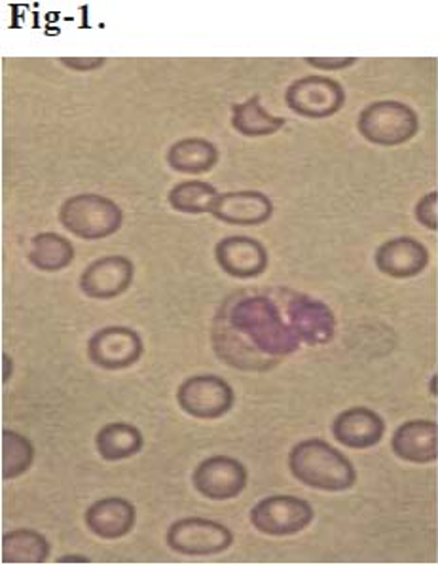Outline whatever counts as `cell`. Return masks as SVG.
Wrapping results in <instances>:
<instances>
[{
	"instance_id": "cell-1",
	"label": "cell",
	"mask_w": 438,
	"mask_h": 565,
	"mask_svg": "<svg viewBox=\"0 0 438 565\" xmlns=\"http://www.w3.org/2000/svg\"><path fill=\"white\" fill-rule=\"evenodd\" d=\"M228 323L266 358H285L298 350L300 340L268 297L237 300L229 308Z\"/></svg>"
},
{
	"instance_id": "cell-2",
	"label": "cell",
	"mask_w": 438,
	"mask_h": 565,
	"mask_svg": "<svg viewBox=\"0 0 438 565\" xmlns=\"http://www.w3.org/2000/svg\"><path fill=\"white\" fill-rule=\"evenodd\" d=\"M290 475L319 491H348L357 482V471L342 451L321 438L298 443L289 454Z\"/></svg>"
},
{
	"instance_id": "cell-3",
	"label": "cell",
	"mask_w": 438,
	"mask_h": 565,
	"mask_svg": "<svg viewBox=\"0 0 438 565\" xmlns=\"http://www.w3.org/2000/svg\"><path fill=\"white\" fill-rule=\"evenodd\" d=\"M60 223L75 237L86 242H99L115 236L121 228L124 213L105 195L84 192L63 202L60 207Z\"/></svg>"
},
{
	"instance_id": "cell-4",
	"label": "cell",
	"mask_w": 438,
	"mask_h": 565,
	"mask_svg": "<svg viewBox=\"0 0 438 565\" xmlns=\"http://www.w3.org/2000/svg\"><path fill=\"white\" fill-rule=\"evenodd\" d=\"M357 129L363 139L376 147H398L418 134L419 118L405 103L384 99L363 108Z\"/></svg>"
},
{
	"instance_id": "cell-5",
	"label": "cell",
	"mask_w": 438,
	"mask_h": 565,
	"mask_svg": "<svg viewBox=\"0 0 438 565\" xmlns=\"http://www.w3.org/2000/svg\"><path fill=\"white\" fill-rule=\"evenodd\" d=\"M165 543L181 556H216L228 551L234 533L216 520L189 516L169 525Z\"/></svg>"
},
{
	"instance_id": "cell-6",
	"label": "cell",
	"mask_w": 438,
	"mask_h": 565,
	"mask_svg": "<svg viewBox=\"0 0 438 565\" xmlns=\"http://www.w3.org/2000/svg\"><path fill=\"white\" fill-rule=\"evenodd\" d=\"M316 519L313 507L295 495H270L250 509V524L271 537H289L303 532Z\"/></svg>"
},
{
	"instance_id": "cell-7",
	"label": "cell",
	"mask_w": 438,
	"mask_h": 565,
	"mask_svg": "<svg viewBox=\"0 0 438 565\" xmlns=\"http://www.w3.org/2000/svg\"><path fill=\"white\" fill-rule=\"evenodd\" d=\"M285 103L295 115L310 120H323L344 107L345 92L340 82L329 76H303L287 88Z\"/></svg>"
},
{
	"instance_id": "cell-8",
	"label": "cell",
	"mask_w": 438,
	"mask_h": 565,
	"mask_svg": "<svg viewBox=\"0 0 438 565\" xmlns=\"http://www.w3.org/2000/svg\"><path fill=\"white\" fill-rule=\"evenodd\" d=\"M236 395L232 385L215 374H197L186 377L177 390V403L181 411L196 419H218L234 406Z\"/></svg>"
},
{
	"instance_id": "cell-9",
	"label": "cell",
	"mask_w": 438,
	"mask_h": 565,
	"mask_svg": "<svg viewBox=\"0 0 438 565\" xmlns=\"http://www.w3.org/2000/svg\"><path fill=\"white\" fill-rule=\"evenodd\" d=\"M142 338L129 327H105L89 338L88 358L103 371H124L142 358Z\"/></svg>"
},
{
	"instance_id": "cell-10",
	"label": "cell",
	"mask_w": 438,
	"mask_h": 565,
	"mask_svg": "<svg viewBox=\"0 0 438 565\" xmlns=\"http://www.w3.org/2000/svg\"><path fill=\"white\" fill-rule=\"evenodd\" d=\"M249 475L242 461L228 456H211L197 465L192 475V484L197 493L211 501H229L242 495L247 488Z\"/></svg>"
},
{
	"instance_id": "cell-11",
	"label": "cell",
	"mask_w": 438,
	"mask_h": 565,
	"mask_svg": "<svg viewBox=\"0 0 438 565\" xmlns=\"http://www.w3.org/2000/svg\"><path fill=\"white\" fill-rule=\"evenodd\" d=\"M133 277L136 266L128 256H103L82 271L81 290L94 300H113L129 289Z\"/></svg>"
},
{
	"instance_id": "cell-12",
	"label": "cell",
	"mask_w": 438,
	"mask_h": 565,
	"mask_svg": "<svg viewBox=\"0 0 438 565\" xmlns=\"http://www.w3.org/2000/svg\"><path fill=\"white\" fill-rule=\"evenodd\" d=\"M216 264L236 279H255L268 268V250L249 236L224 237L215 245Z\"/></svg>"
},
{
	"instance_id": "cell-13",
	"label": "cell",
	"mask_w": 438,
	"mask_h": 565,
	"mask_svg": "<svg viewBox=\"0 0 438 565\" xmlns=\"http://www.w3.org/2000/svg\"><path fill=\"white\" fill-rule=\"evenodd\" d=\"M289 324L298 340L308 345H327L334 338L336 319L331 308L310 297L292 298L289 302Z\"/></svg>"
},
{
	"instance_id": "cell-14",
	"label": "cell",
	"mask_w": 438,
	"mask_h": 565,
	"mask_svg": "<svg viewBox=\"0 0 438 565\" xmlns=\"http://www.w3.org/2000/svg\"><path fill=\"white\" fill-rule=\"evenodd\" d=\"M211 215L232 226H260L274 215V203L258 190H237L218 194Z\"/></svg>"
},
{
	"instance_id": "cell-15",
	"label": "cell",
	"mask_w": 438,
	"mask_h": 565,
	"mask_svg": "<svg viewBox=\"0 0 438 565\" xmlns=\"http://www.w3.org/2000/svg\"><path fill=\"white\" fill-rule=\"evenodd\" d=\"M376 268L393 279H410L429 266V250L414 237H393L382 243L374 255Z\"/></svg>"
},
{
	"instance_id": "cell-16",
	"label": "cell",
	"mask_w": 438,
	"mask_h": 565,
	"mask_svg": "<svg viewBox=\"0 0 438 565\" xmlns=\"http://www.w3.org/2000/svg\"><path fill=\"white\" fill-rule=\"evenodd\" d=\"M385 435V422L378 412L353 406L338 414L332 422V437L350 450H368L382 443Z\"/></svg>"
},
{
	"instance_id": "cell-17",
	"label": "cell",
	"mask_w": 438,
	"mask_h": 565,
	"mask_svg": "<svg viewBox=\"0 0 438 565\" xmlns=\"http://www.w3.org/2000/svg\"><path fill=\"white\" fill-rule=\"evenodd\" d=\"M438 425L432 419H412L393 433L392 450L398 459L431 465L438 459Z\"/></svg>"
},
{
	"instance_id": "cell-18",
	"label": "cell",
	"mask_w": 438,
	"mask_h": 565,
	"mask_svg": "<svg viewBox=\"0 0 438 565\" xmlns=\"http://www.w3.org/2000/svg\"><path fill=\"white\" fill-rule=\"evenodd\" d=\"M84 522L95 537L116 541L126 537L136 527L137 509L128 499H99L84 512Z\"/></svg>"
},
{
	"instance_id": "cell-19",
	"label": "cell",
	"mask_w": 438,
	"mask_h": 565,
	"mask_svg": "<svg viewBox=\"0 0 438 565\" xmlns=\"http://www.w3.org/2000/svg\"><path fill=\"white\" fill-rule=\"evenodd\" d=\"M169 168L182 175H203L215 168L218 162V150L213 142L202 137H186L169 147Z\"/></svg>"
},
{
	"instance_id": "cell-20",
	"label": "cell",
	"mask_w": 438,
	"mask_h": 565,
	"mask_svg": "<svg viewBox=\"0 0 438 565\" xmlns=\"http://www.w3.org/2000/svg\"><path fill=\"white\" fill-rule=\"evenodd\" d=\"M142 446H145L142 433L137 429L136 425L126 424V422L107 424L99 429L95 437L97 454L110 463L133 458L142 450Z\"/></svg>"
},
{
	"instance_id": "cell-21",
	"label": "cell",
	"mask_w": 438,
	"mask_h": 565,
	"mask_svg": "<svg viewBox=\"0 0 438 565\" xmlns=\"http://www.w3.org/2000/svg\"><path fill=\"white\" fill-rule=\"evenodd\" d=\"M2 564H44L52 554L47 539L36 530H12L2 535Z\"/></svg>"
},
{
	"instance_id": "cell-22",
	"label": "cell",
	"mask_w": 438,
	"mask_h": 565,
	"mask_svg": "<svg viewBox=\"0 0 438 565\" xmlns=\"http://www.w3.org/2000/svg\"><path fill=\"white\" fill-rule=\"evenodd\" d=\"M75 247L67 237L60 236L55 232H42L31 239L29 263L41 271L54 274L68 268L75 260Z\"/></svg>"
},
{
	"instance_id": "cell-23",
	"label": "cell",
	"mask_w": 438,
	"mask_h": 565,
	"mask_svg": "<svg viewBox=\"0 0 438 565\" xmlns=\"http://www.w3.org/2000/svg\"><path fill=\"white\" fill-rule=\"evenodd\" d=\"M285 124L287 120L281 116L270 115L258 97H250L247 102L232 107V126L237 134L245 137H268L277 134Z\"/></svg>"
},
{
	"instance_id": "cell-24",
	"label": "cell",
	"mask_w": 438,
	"mask_h": 565,
	"mask_svg": "<svg viewBox=\"0 0 438 565\" xmlns=\"http://www.w3.org/2000/svg\"><path fill=\"white\" fill-rule=\"evenodd\" d=\"M218 190L205 181H182L169 190L168 202L177 213L205 215L213 211Z\"/></svg>"
},
{
	"instance_id": "cell-25",
	"label": "cell",
	"mask_w": 438,
	"mask_h": 565,
	"mask_svg": "<svg viewBox=\"0 0 438 565\" xmlns=\"http://www.w3.org/2000/svg\"><path fill=\"white\" fill-rule=\"evenodd\" d=\"M34 446L21 433L2 431V480L23 477L33 467Z\"/></svg>"
},
{
	"instance_id": "cell-26",
	"label": "cell",
	"mask_w": 438,
	"mask_h": 565,
	"mask_svg": "<svg viewBox=\"0 0 438 565\" xmlns=\"http://www.w3.org/2000/svg\"><path fill=\"white\" fill-rule=\"evenodd\" d=\"M437 207L438 194L435 190H431L429 194H425L424 198L419 200L418 205H416V218H418V223L425 226V228L431 230V232H437L438 230Z\"/></svg>"
},
{
	"instance_id": "cell-27",
	"label": "cell",
	"mask_w": 438,
	"mask_h": 565,
	"mask_svg": "<svg viewBox=\"0 0 438 565\" xmlns=\"http://www.w3.org/2000/svg\"><path fill=\"white\" fill-rule=\"evenodd\" d=\"M306 63L321 71H344L357 63L355 57H306Z\"/></svg>"
},
{
	"instance_id": "cell-28",
	"label": "cell",
	"mask_w": 438,
	"mask_h": 565,
	"mask_svg": "<svg viewBox=\"0 0 438 565\" xmlns=\"http://www.w3.org/2000/svg\"><path fill=\"white\" fill-rule=\"evenodd\" d=\"M60 63L76 73H92L103 67L107 60L105 57H61Z\"/></svg>"
},
{
	"instance_id": "cell-29",
	"label": "cell",
	"mask_w": 438,
	"mask_h": 565,
	"mask_svg": "<svg viewBox=\"0 0 438 565\" xmlns=\"http://www.w3.org/2000/svg\"><path fill=\"white\" fill-rule=\"evenodd\" d=\"M14 374V359H10L8 353L2 355V382L7 384L8 380Z\"/></svg>"
},
{
	"instance_id": "cell-30",
	"label": "cell",
	"mask_w": 438,
	"mask_h": 565,
	"mask_svg": "<svg viewBox=\"0 0 438 565\" xmlns=\"http://www.w3.org/2000/svg\"><path fill=\"white\" fill-rule=\"evenodd\" d=\"M55 562H57V564H89L92 559L82 556V554H67V556H61V558L55 559Z\"/></svg>"
},
{
	"instance_id": "cell-31",
	"label": "cell",
	"mask_w": 438,
	"mask_h": 565,
	"mask_svg": "<svg viewBox=\"0 0 438 565\" xmlns=\"http://www.w3.org/2000/svg\"><path fill=\"white\" fill-rule=\"evenodd\" d=\"M437 382H438V376H437V374H435V376L431 377V395H432V397H437V395H438Z\"/></svg>"
}]
</instances>
